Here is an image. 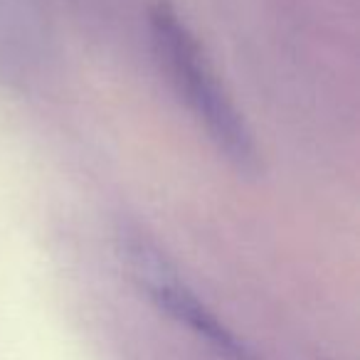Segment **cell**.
<instances>
[{
  "instance_id": "obj_1",
  "label": "cell",
  "mask_w": 360,
  "mask_h": 360,
  "mask_svg": "<svg viewBox=\"0 0 360 360\" xmlns=\"http://www.w3.org/2000/svg\"><path fill=\"white\" fill-rule=\"evenodd\" d=\"M150 35L155 55L170 75L175 91L193 111L215 148L242 173L259 170V148L245 116L225 91L205 50L170 3L150 8Z\"/></svg>"
},
{
  "instance_id": "obj_2",
  "label": "cell",
  "mask_w": 360,
  "mask_h": 360,
  "mask_svg": "<svg viewBox=\"0 0 360 360\" xmlns=\"http://www.w3.org/2000/svg\"><path fill=\"white\" fill-rule=\"evenodd\" d=\"M124 259L136 284L148 294V299L160 311H165L178 323L188 326L193 333L215 345L222 355H230V358L242 355L245 358V350L240 348L235 335L198 299L195 291L180 279L178 271L170 266V262L158 252V247H153L143 237L129 235L124 237Z\"/></svg>"
}]
</instances>
